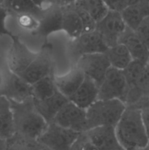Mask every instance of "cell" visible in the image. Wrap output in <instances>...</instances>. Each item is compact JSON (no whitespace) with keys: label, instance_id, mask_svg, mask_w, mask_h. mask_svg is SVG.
Wrapping results in <instances>:
<instances>
[{"label":"cell","instance_id":"d4e9b609","mask_svg":"<svg viewBox=\"0 0 149 150\" xmlns=\"http://www.w3.org/2000/svg\"><path fill=\"white\" fill-rule=\"evenodd\" d=\"M74 4L86 10L96 22L103 18L110 10L102 0H76Z\"/></svg>","mask_w":149,"mask_h":150},{"label":"cell","instance_id":"f1b7e54d","mask_svg":"<svg viewBox=\"0 0 149 150\" xmlns=\"http://www.w3.org/2000/svg\"><path fill=\"white\" fill-rule=\"evenodd\" d=\"M74 7H75L76 10H77V13H78L79 16L80 18V20H81L82 25H83V33H85V32H90L95 30L97 22L86 10L80 8V7H76L75 5H74Z\"/></svg>","mask_w":149,"mask_h":150},{"label":"cell","instance_id":"8d00e7d4","mask_svg":"<svg viewBox=\"0 0 149 150\" xmlns=\"http://www.w3.org/2000/svg\"><path fill=\"white\" fill-rule=\"evenodd\" d=\"M7 149V139L0 136V150Z\"/></svg>","mask_w":149,"mask_h":150},{"label":"cell","instance_id":"1f68e13d","mask_svg":"<svg viewBox=\"0 0 149 150\" xmlns=\"http://www.w3.org/2000/svg\"><path fill=\"white\" fill-rule=\"evenodd\" d=\"M9 13L10 12L4 4L0 5V37L7 35L11 38L13 36V34L6 26V19Z\"/></svg>","mask_w":149,"mask_h":150},{"label":"cell","instance_id":"836d02e7","mask_svg":"<svg viewBox=\"0 0 149 150\" xmlns=\"http://www.w3.org/2000/svg\"><path fill=\"white\" fill-rule=\"evenodd\" d=\"M141 112L143 123H144L146 132H147V134L149 137V105L141 108Z\"/></svg>","mask_w":149,"mask_h":150},{"label":"cell","instance_id":"603a6c76","mask_svg":"<svg viewBox=\"0 0 149 150\" xmlns=\"http://www.w3.org/2000/svg\"><path fill=\"white\" fill-rule=\"evenodd\" d=\"M4 4L13 15L28 13L38 18H40L44 10V8L38 6L32 0H5Z\"/></svg>","mask_w":149,"mask_h":150},{"label":"cell","instance_id":"cb8c5ba5","mask_svg":"<svg viewBox=\"0 0 149 150\" xmlns=\"http://www.w3.org/2000/svg\"><path fill=\"white\" fill-rule=\"evenodd\" d=\"M57 91L54 81V74L45 76L32 84V98L42 100L53 95Z\"/></svg>","mask_w":149,"mask_h":150},{"label":"cell","instance_id":"b9f144b4","mask_svg":"<svg viewBox=\"0 0 149 150\" xmlns=\"http://www.w3.org/2000/svg\"><path fill=\"white\" fill-rule=\"evenodd\" d=\"M145 149H149V140H148V142L147 146H146V147L145 148Z\"/></svg>","mask_w":149,"mask_h":150},{"label":"cell","instance_id":"f546056e","mask_svg":"<svg viewBox=\"0 0 149 150\" xmlns=\"http://www.w3.org/2000/svg\"><path fill=\"white\" fill-rule=\"evenodd\" d=\"M70 149L72 150H86V149H94L92 146L91 143L89 141V138L86 135L84 131L80 133L77 136V139L74 141L73 144L72 145Z\"/></svg>","mask_w":149,"mask_h":150},{"label":"cell","instance_id":"8992f818","mask_svg":"<svg viewBox=\"0 0 149 150\" xmlns=\"http://www.w3.org/2000/svg\"><path fill=\"white\" fill-rule=\"evenodd\" d=\"M108 48L102 35L96 29L82 33L77 38L71 39L69 44V53L74 63L84 54L105 53Z\"/></svg>","mask_w":149,"mask_h":150},{"label":"cell","instance_id":"44dd1931","mask_svg":"<svg viewBox=\"0 0 149 150\" xmlns=\"http://www.w3.org/2000/svg\"><path fill=\"white\" fill-rule=\"evenodd\" d=\"M14 133V118L11 103L8 98L0 95V136L8 139Z\"/></svg>","mask_w":149,"mask_h":150},{"label":"cell","instance_id":"3957f363","mask_svg":"<svg viewBox=\"0 0 149 150\" xmlns=\"http://www.w3.org/2000/svg\"><path fill=\"white\" fill-rule=\"evenodd\" d=\"M126 108L121 100L97 99L86 108V130L97 126H115Z\"/></svg>","mask_w":149,"mask_h":150},{"label":"cell","instance_id":"d6986e66","mask_svg":"<svg viewBox=\"0 0 149 150\" xmlns=\"http://www.w3.org/2000/svg\"><path fill=\"white\" fill-rule=\"evenodd\" d=\"M127 26L136 30L141 22L149 16V1L140 0L120 12Z\"/></svg>","mask_w":149,"mask_h":150},{"label":"cell","instance_id":"7a4b0ae2","mask_svg":"<svg viewBox=\"0 0 149 150\" xmlns=\"http://www.w3.org/2000/svg\"><path fill=\"white\" fill-rule=\"evenodd\" d=\"M10 101L14 118V134L37 140L45 130L48 122L37 110L33 98L23 102Z\"/></svg>","mask_w":149,"mask_h":150},{"label":"cell","instance_id":"7bdbcfd3","mask_svg":"<svg viewBox=\"0 0 149 150\" xmlns=\"http://www.w3.org/2000/svg\"><path fill=\"white\" fill-rule=\"evenodd\" d=\"M146 1H149V0H146Z\"/></svg>","mask_w":149,"mask_h":150},{"label":"cell","instance_id":"d6a6232c","mask_svg":"<svg viewBox=\"0 0 149 150\" xmlns=\"http://www.w3.org/2000/svg\"><path fill=\"white\" fill-rule=\"evenodd\" d=\"M139 1L140 0H112L109 6V8L110 10L121 12L126 7L133 4H135Z\"/></svg>","mask_w":149,"mask_h":150},{"label":"cell","instance_id":"30bf717a","mask_svg":"<svg viewBox=\"0 0 149 150\" xmlns=\"http://www.w3.org/2000/svg\"><path fill=\"white\" fill-rule=\"evenodd\" d=\"M12 45L7 54V67L10 72L19 75L34 59L38 52L31 51L18 35L11 38Z\"/></svg>","mask_w":149,"mask_h":150},{"label":"cell","instance_id":"5b68a950","mask_svg":"<svg viewBox=\"0 0 149 150\" xmlns=\"http://www.w3.org/2000/svg\"><path fill=\"white\" fill-rule=\"evenodd\" d=\"M129 85L122 70L110 67L99 86L98 99H118L125 103Z\"/></svg>","mask_w":149,"mask_h":150},{"label":"cell","instance_id":"9c48e42d","mask_svg":"<svg viewBox=\"0 0 149 150\" xmlns=\"http://www.w3.org/2000/svg\"><path fill=\"white\" fill-rule=\"evenodd\" d=\"M126 29L127 25L121 13L110 9L106 16L96 23V29L102 35L108 47L118 43L120 38Z\"/></svg>","mask_w":149,"mask_h":150},{"label":"cell","instance_id":"e0dca14e","mask_svg":"<svg viewBox=\"0 0 149 150\" xmlns=\"http://www.w3.org/2000/svg\"><path fill=\"white\" fill-rule=\"evenodd\" d=\"M98 93L99 85L91 79L85 76L80 86L69 100L80 108L86 109L98 99Z\"/></svg>","mask_w":149,"mask_h":150},{"label":"cell","instance_id":"5bb4252c","mask_svg":"<svg viewBox=\"0 0 149 150\" xmlns=\"http://www.w3.org/2000/svg\"><path fill=\"white\" fill-rule=\"evenodd\" d=\"M62 6L50 4L44 8L39 18V23L34 35L47 38L51 34L62 30Z\"/></svg>","mask_w":149,"mask_h":150},{"label":"cell","instance_id":"4dcf8cb0","mask_svg":"<svg viewBox=\"0 0 149 150\" xmlns=\"http://www.w3.org/2000/svg\"><path fill=\"white\" fill-rule=\"evenodd\" d=\"M135 32L149 50V16L145 18L141 22L138 27L136 29Z\"/></svg>","mask_w":149,"mask_h":150},{"label":"cell","instance_id":"484cf974","mask_svg":"<svg viewBox=\"0 0 149 150\" xmlns=\"http://www.w3.org/2000/svg\"><path fill=\"white\" fill-rule=\"evenodd\" d=\"M7 149H46L37 140L13 134L7 139Z\"/></svg>","mask_w":149,"mask_h":150},{"label":"cell","instance_id":"60d3db41","mask_svg":"<svg viewBox=\"0 0 149 150\" xmlns=\"http://www.w3.org/2000/svg\"><path fill=\"white\" fill-rule=\"evenodd\" d=\"M149 105V91H148V105L147 106H148Z\"/></svg>","mask_w":149,"mask_h":150},{"label":"cell","instance_id":"ba28073f","mask_svg":"<svg viewBox=\"0 0 149 150\" xmlns=\"http://www.w3.org/2000/svg\"><path fill=\"white\" fill-rule=\"evenodd\" d=\"M85 76L94 81L100 85L108 69L111 67L109 59L105 53H93L81 56L74 63Z\"/></svg>","mask_w":149,"mask_h":150},{"label":"cell","instance_id":"ab89813d","mask_svg":"<svg viewBox=\"0 0 149 150\" xmlns=\"http://www.w3.org/2000/svg\"><path fill=\"white\" fill-rule=\"evenodd\" d=\"M4 1H5V0H0V5H1V4H4Z\"/></svg>","mask_w":149,"mask_h":150},{"label":"cell","instance_id":"277c9868","mask_svg":"<svg viewBox=\"0 0 149 150\" xmlns=\"http://www.w3.org/2000/svg\"><path fill=\"white\" fill-rule=\"evenodd\" d=\"M80 133L51 122L48 123L37 141L46 149H70Z\"/></svg>","mask_w":149,"mask_h":150},{"label":"cell","instance_id":"f35d334b","mask_svg":"<svg viewBox=\"0 0 149 150\" xmlns=\"http://www.w3.org/2000/svg\"><path fill=\"white\" fill-rule=\"evenodd\" d=\"M102 1H105V4H106L108 6V7H109V6H110V4L111 1H112V0H102ZM109 9H110V8H109Z\"/></svg>","mask_w":149,"mask_h":150},{"label":"cell","instance_id":"4316f807","mask_svg":"<svg viewBox=\"0 0 149 150\" xmlns=\"http://www.w3.org/2000/svg\"><path fill=\"white\" fill-rule=\"evenodd\" d=\"M146 62H147L141 60L132 59L129 65L122 70L128 83L129 87L131 88L135 86L144 70Z\"/></svg>","mask_w":149,"mask_h":150},{"label":"cell","instance_id":"2e32d148","mask_svg":"<svg viewBox=\"0 0 149 150\" xmlns=\"http://www.w3.org/2000/svg\"><path fill=\"white\" fill-rule=\"evenodd\" d=\"M69 100H70L58 89L53 95L42 100L33 99L37 110L48 123L53 120L58 111Z\"/></svg>","mask_w":149,"mask_h":150},{"label":"cell","instance_id":"7c38bea8","mask_svg":"<svg viewBox=\"0 0 149 150\" xmlns=\"http://www.w3.org/2000/svg\"><path fill=\"white\" fill-rule=\"evenodd\" d=\"M0 95L10 100L23 102L32 98V84L9 70L8 74L4 75V81L0 87Z\"/></svg>","mask_w":149,"mask_h":150},{"label":"cell","instance_id":"8fae6325","mask_svg":"<svg viewBox=\"0 0 149 150\" xmlns=\"http://www.w3.org/2000/svg\"><path fill=\"white\" fill-rule=\"evenodd\" d=\"M52 122L66 128L81 133L86 130V109L80 108L69 100L58 111Z\"/></svg>","mask_w":149,"mask_h":150},{"label":"cell","instance_id":"4fadbf2b","mask_svg":"<svg viewBox=\"0 0 149 150\" xmlns=\"http://www.w3.org/2000/svg\"><path fill=\"white\" fill-rule=\"evenodd\" d=\"M94 149L121 150L123 149L118 142L115 126L102 125L85 130Z\"/></svg>","mask_w":149,"mask_h":150},{"label":"cell","instance_id":"83f0119b","mask_svg":"<svg viewBox=\"0 0 149 150\" xmlns=\"http://www.w3.org/2000/svg\"><path fill=\"white\" fill-rule=\"evenodd\" d=\"M16 18V22L20 29L26 32L34 33L39 26V18L34 15L28 13L15 15Z\"/></svg>","mask_w":149,"mask_h":150},{"label":"cell","instance_id":"ffe728a7","mask_svg":"<svg viewBox=\"0 0 149 150\" xmlns=\"http://www.w3.org/2000/svg\"><path fill=\"white\" fill-rule=\"evenodd\" d=\"M62 31L70 39L77 38L83 33V25L74 4L62 6Z\"/></svg>","mask_w":149,"mask_h":150},{"label":"cell","instance_id":"74e56055","mask_svg":"<svg viewBox=\"0 0 149 150\" xmlns=\"http://www.w3.org/2000/svg\"><path fill=\"white\" fill-rule=\"evenodd\" d=\"M4 75L3 74V73L1 72V70H0V87H1L3 81H4Z\"/></svg>","mask_w":149,"mask_h":150},{"label":"cell","instance_id":"7402d4cb","mask_svg":"<svg viewBox=\"0 0 149 150\" xmlns=\"http://www.w3.org/2000/svg\"><path fill=\"white\" fill-rule=\"evenodd\" d=\"M111 67L123 70L132 61V57L127 47L122 43L108 47L105 51Z\"/></svg>","mask_w":149,"mask_h":150},{"label":"cell","instance_id":"9a60e30c","mask_svg":"<svg viewBox=\"0 0 149 150\" xmlns=\"http://www.w3.org/2000/svg\"><path fill=\"white\" fill-rule=\"evenodd\" d=\"M84 79L83 72L74 64L66 74L63 76L54 75V81L57 89L68 99L78 89Z\"/></svg>","mask_w":149,"mask_h":150},{"label":"cell","instance_id":"d590c367","mask_svg":"<svg viewBox=\"0 0 149 150\" xmlns=\"http://www.w3.org/2000/svg\"><path fill=\"white\" fill-rule=\"evenodd\" d=\"M32 1L42 8H45L50 4V0H32Z\"/></svg>","mask_w":149,"mask_h":150},{"label":"cell","instance_id":"ac0fdd59","mask_svg":"<svg viewBox=\"0 0 149 150\" xmlns=\"http://www.w3.org/2000/svg\"><path fill=\"white\" fill-rule=\"evenodd\" d=\"M120 43H122L127 48L133 59L147 62L149 58V50L137 32L128 26L119 39Z\"/></svg>","mask_w":149,"mask_h":150},{"label":"cell","instance_id":"6da1fadb","mask_svg":"<svg viewBox=\"0 0 149 150\" xmlns=\"http://www.w3.org/2000/svg\"><path fill=\"white\" fill-rule=\"evenodd\" d=\"M115 128L117 139L123 149H145L147 146L149 137L140 108L127 106Z\"/></svg>","mask_w":149,"mask_h":150},{"label":"cell","instance_id":"52a82bcc","mask_svg":"<svg viewBox=\"0 0 149 150\" xmlns=\"http://www.w3.org/2000/svg\"><path fill=\"white\" fill-rule=\"evenodd\" d=\"M51 48V44L45 42L34 59L18 76L26 82L32 84L39 79L53 73Z\"/></svg>","mask_w":149,"mask_h":150},{"label":"cell","instance_id":"e575fe53","mask_svg":"<svg viewBox=\"0 0 149 150\" xmlns=\"http://www.w3.org/2000/svg\"><path fill=\"white\" fill-rule=\"evenodd\" d=\"M76 0H50V4H56L60 6L67 5L72 4Z\"/></svg>","mask_w":149,"mask_h":150}]
</instances>
